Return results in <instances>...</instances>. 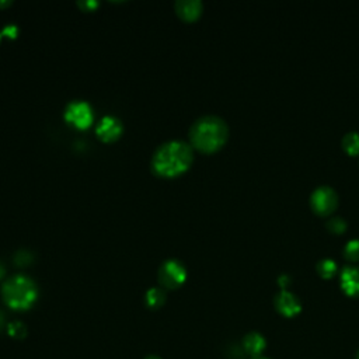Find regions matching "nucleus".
Returning <instances> with one entry per match:
<instances>
[{"label":"nucleus","instance_id":"6ab92c4d","mask_svg":"<svg viewBox=\"0 0 359 359\" xmlns=\"http://www.w3.org/2000/svg\"><path fill=\"white\" fill-rule=\"evenodd\" d=\"M2 33H3V34H8V36H12V37H16L17 33H18V28H17V25L10 24V25L5 27V29H3Z\"/></svg>","mask_w":359,"mask_h":359},{"label":"nucleus","instance_id":"1a4fd4ad","mask_svg":"<svg viewBox=\"0 0 359 359\" xmlns=\"http://www.w3.org/2000/svg\"><path fill=\"white\" fill-rule=\"evenodd\" d=\"M341 288L349 296L359 295V267L345 265L340 275Z\"/></svg>","mask_w":359,"mask_h":359},{"label":"nucleus","instance_id":"f3484780","mask_svg":"<svg viewBox=\"0 0 359 359\" xmlns=\"http://www.w3.org/2000/svg\"><path fill=\"white\" fill-rule=\"evenodd\" d=\"M8 332H9V334H10L12 337H14V338H23V337L25 336V333H27L25 327H24V324H23L21 321H13V323H10L9 327H8Z\"/></svg>","mask_w":359,"mask_h":359},{"label":"nucleus","instance_id":"9d476101","mask_svg":"<svg viewBox=\"0 0 359 359\" xmlns=\"http://www.w3.org/2000/svg\"><path fill=\"white\" fill-rule=\"evenodd\" d=\"M174 8L177 14L183 20L194 21L201 16L203 5L201 0H177Z\"/></svg>","mask_w":359,"mask_h":359},{"label":"nucleus","instance_id":"6e6552de","mask_svg":"<svg viewBox=\"0 0 359 359\" xmlns=\"http://www.w3.org/2000/svg\"><path fill=\"white\" fill-rule=\"evenodd\" d=\"M275 306H277L280 313H282L284 316H288V317L297 314L302 309L301 301H299L297 296L295 293L286 290V289H282L281 292L277 293Z\"/></svg>","mask_w":359,"mask_h":359},{"label":"nucleus","instance_id":"5701e85b","mask_svg":"<svg viewBox=\"0 0 359 359\" xmlns=\"http://www.w3.org/2000/svg\"><path fill=\"white\" fill-rule=\"evenodd\" d=\"M2 36H3V33H2V32H0V40H2Z\"/></svg>","mask_w":359,"mask_h":359},{"label":"nucleus","instance_id":"4be33fe9","mask_svg":"<svg viewBox=\"0 0 359 359\" xmlns=\"http://www.w3.org/2000/svg\"><path fill=\"white\" fill-rule=\"evenodd\" d=\"M145 359H160L159 356H155V355H149L147 358H145Z\"/></svg>","mask_w":359,"mask_h":359},{"label":"nucleus","instance_id":"a211bd4d","mask_svg":"<svg viewBox=\"0 0 359 359\" xmlns=\"http://www.w3.org/2000/svg\"><path fill=\"white\" fill-rule=\"evenodd\" d=\"M77 5H79L82 9H84V10L92 12V10L97 9L100 3L97 2V0H84V2H83V0H79Z\"/></svg>","mask_w":359,"mask_h":359},{"label":"nucleus","instance_id":"4468645a","mask_svg":"<svg viewBox=\"0 0 359 359\" xmlns=\"http://www.w3.org/2000/svg\"><path fill=\"white\" fill-rule=\"evenodd\" d=\"M317 273L323 277V278H333L336 274H337V269H338V265L334 260L332 258H321L317 265Z\"/></svg>","mask_w":359,"mask_h":359},{"label":"nucleus","instance_id":"b1692460","mask_svg":"<svg viewBox=\"0 0 359 359\" xmlns=\"http://www.w3.org/2000/svg\"><path fill=\"white\" fill-rule=\"evenodd\" d=\"M258 359H265V358H258Z\"/></svg>","mask_w":359,"mask_h":359},{"label":"nucleus","instance_id":"39448f33","mask_svg":"<svg viewBox=\"0 0 359 359\" xmlns=\"http://www.w3.org/2000/svg\"><path fill=\"white\" fill-rule=\"evenodd\" d=\"M64 116L69 124L79 129H86L93 124V108L87 101L73 100L71 101L64 112Z\"/></svg>","mask_w":359,"mask_h":359},{"label":"nucleus","instance_id":"2eb2a0df","mask_svg":"<svg viewBox=\"0 0 359 359\" xmlns=\"http://www.w3.org/2000/svg\"><path fill=\"white\" fill-rule=\"evenodd\" d=\"M344 256L352 261L359 260V238H352L345 245Z\"/></svg>","mask_w":359,"mask_h":359},{"label":"nucleus","instance_id":"f03ea898","mask_svg":"<svg viewBox=\"0 0 359 359\" xmlns=\"http://www.w3.org/2000/svg\"><path fill=\"white\" fill-rule=\"evenodd\" d=\"M227 138L229 127L219 115H202L190 128L191 145L205 153L216 152L226 143Z\"/></svg>","mask_w":359,"mask_h":359},{"label":"nucleus","instance_id":"20e7f679","mask_svg":"<svg viewBox=\"0 0 359 359\" xmlns=\"http://www.w3.org/2000/svg\"><path fill=\"white\" fill-rule=\"evenodd\" d=\"M310 206L319 215H330L338 206V194L330 186H319L310 194Z\"/></svg>","mask_w":359,"mask_h":359},{"label":"nucleus","instance_id":"aec40b11","mask_svg":"<svg viewBox=\"0 0 359 359\" xmlns=\"http://www.w3.org/2000/svg\"><path fill=\"white\" fill-rule=\"evenodd\" d=\"M289 277L288 275H281L280 278H278V282H280V285L282 286V288H285L288 284H289Z\"/></svg>","mask_w":359,"mask_h":359},{"label":"nucleus","instance_id":"ddd939ff","mask_svg":"<svg viewBox=\"0 0 359 359\" xmlns=\"http://www.w3.org/2000/svg\"><path fill=\"white\" fill-rule=\"evenodd\" d=\"M145 301H146L149 308L158 309V308H160L164 304L166 293H164V290L162 288H152V289H149L146 292Z\"/></svg>","mask_w":359,"mask_h":359},{"label":"nucleus","instance_id":"423d86ee","mask_svg":"<svg viewBox=\"0 0 359 359\" xmlns=\"http://www.w3.org/2000/svg\"><path fill=\"white\" fill-rule=\"evenodd\" d=\"M186 280H187V269L180 261L174 258H169L160 265L159 282L162 286L167 289H174L178 288L180 285H183Z\"/></svg>","mask_w":359,"mask_h":359},{"label":"nucleus","instance_id":"f8f14e48","mask_svg":"<svg viewBox=\"0 0 359 359\" xmlns=\"http://www.w3.org/2000/svg\"><path fill=\"white\" fill-rule=\"evenodd\" d=\"M343 147L348 155L356 156L359 155V132L358 131H349L343 136Z\"/></svg>","mask_w":359,"mask_h":359},{"label":"nucleus","instance_id":"412c9836","mask_svg":"<svg viewBox=\"0 0 359 359\" xmlns=\"http://www.w3.org/2000/svg\"><path fill=\"white\" fill-rule=\"evenodd\" d=\"M9 5H12V0H6V2H5V0H0V8H5V6H9Z\"/></svg>","mask_w":359,"mask_h":359},{"label":"nucleus","instance_id":"9b49d317","mask_svg":"<svg viewBox=\"0 0 359 359\" xmlns=\"http://www.w3.org/2000/svg\"><path fill=\"white\" fill-rule=\"evenodd\" d=\"M245 348L249 354L257 356L262 352V349L265 348V340L261 334L258 333H250L245 337Z\"/></svg>","mask_w":359,"mask_h":359},{"label":"nucleus","instance_id":"0eeeda50","mask_svg":"<svg viewBox=\"0 0 359 359\" xmlns=\"http://www.w3.org/2000/svg\"><path fill=\"white\" fill-rule=\"evenodd\" d=\"M123 132H124V125L121 123V119H118L116 116L112 115L104 116L96 127L97 136L104 142L116 140L123 135Z\"/></svg>","mask_w":359,"mask_h":359},{"label":"nucleus","instance_id":"f257e3e1","mask_svg":"<svg viewBox=\"0 0 359 359\" xmlns=\"http://www.w3.org/2000/svg\"><path fill=\"white\" fill-rule=\"evenodd\" d=\"M194 160L193 146L174 139L162 143L152 156V170L160 177H175L187 171Z\"/></svg>","mask_w":359,"mask_h":359},{"label":"nucleus","instance_id":"dca6fc26","mask_svg":"<svg viewBox=\"0 0 359 359\" xmlns=\"http://www.w3.org/2000/svg\"><path fill=\"white\" fill-rule=\"evenodd\" d=\"M325 226L332 233L340 234V233H343L347 229V222L341 216H333L332 219H328Z\"/></svg>","mask_w":359,"mask_h":359},{"label":"nucleus","instance_id":"7ed1b4c3","mask_svg":"<svg viewBox=\"0 0 359 359\" xmlns=\"http://www.w3.org/2000/svg\"><path fill=\"white\" fill-rule=\"evenodd\" d=\"M2 293L6 305L14 310L29 309L36 304L38 297L36 282L23 274H17L6 280L2 288Z\"/></svg>","mask_w":359,"mask_h":359},{"label":"nucleus","instance_id":"393cba45","mask_svg":"<svg viewBox=\"0 0 359 359\" xmlns=\"http://www.w3.org/2000/svg\"><path fill=\"white\" fill-rule=\"evenodd\" d=\"M358 359H359V355H358Z\"/></svg>","mask_w":359,"mask_h":359}]
</instances>
